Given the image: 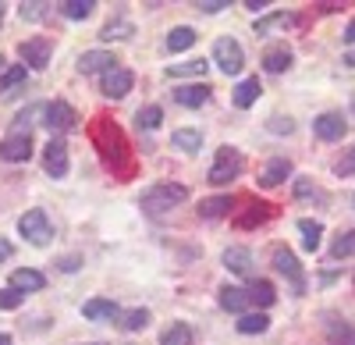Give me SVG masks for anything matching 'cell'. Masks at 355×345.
<instances>
[{"instance_id": "cell-22", "label": "cell", "mask_w": 355, "mask_h": 345, "mask_svg": "<svg viewBox=\"0 0 355 345\" xmlns=\"http://www.w3.org/2000/svg\"><path fill=\"white\" fill-rule=\"evenodd\" d=\"M291 68V50L281 43V47H270V50H263V71H270V75H281Z\"/></svg>"}, {"instance_id": "cell-21", "label": "cell", "mask_w": 355, "mask_h": 345, "mask_svg": "<svg viewBox=\"0 0 355 345\" xmlns=\"http://www.w3.org/2000/svg\"><path fill=\"white\" fill-rule=\"evenodd\" d=\"M259 93H263V85H259V78L256 75H249V78H242L239 85H234V107L239 110H245V107H252L256 100H259Z\"/></svg>"}, {"instance_id": "cell-23", "label": "cell", "mask_w": 355, "mask_h": 345, "mask_svg": "<svg viewBox=\"0 0 355 345\" xmlns=\"http://www.w3.org/2000/svg\"><path fill=\"white\" fill-rule=\"evenodd\" d=\"M227 210H231V196H210V199L199 203L202 221H220V217H227Z\"/></svg>"}, {"instance_id": "cell-36", "label": "cell", "mask_w": 355, "mask_h": 345, "mask_svg": "<svg viewBox=\"0 0 355 345\" xmlns=\"http://www.w3.org/2000/svg\"><path fill=\"white\" fill-rule=\"evenodd\" d=\"M150 321H153V317H150V310H142V306H139V310H128V313H125L121 328H125V331H142V328H150Z\"/></svg>"}, {"instance_id": "cell-7", "label": "cell", "mask_w": 355, "mask_h": 345, "mask_svg": "<svg viewBox=\"0 0 355 345\" xmlns=\"http://www.w3.org/2000/svg\"><path fill=\"white\" fill-rule=\"evenodd\" d=\"M43 125H46L50 132H71V128L78 125V114H75V107L64 103V100H50V103L43 107Z\"/></svg>"}, {"instance_id": "cell-20", "label": "cell", "mask_w": 355, "mask_h": 345, "mask_svg": "<svg viewBox=\"0 0 355 345\" xmlns=\"http://www.w3.org/2000/svg\"><path fill=\"white\" fill-rule=\"evenodd\" d=\"M11 289H18L21 296H25V292H43V289H46V278H43L40 271H33V267H18V271L11 274Z\"/></svg>"}, {"instance_id": "cell-28", "label": "cell", "mask_w": 355, "mask_h": 345, "mask_svg": "<svg viewBox=\"0 0 355 345\" xmlns=\"http://www.w3.org/2000/svg\"><path fill=\"white\" fill-rule=\"evenodd\" d=\"M192 43H196V28H189V25L171 28V36H167V50H171V53H182V50H189Z\"/></svg>"}, {"instance_id": "cell-30", "label": "cell", "mask_w": 355, "mask_h": 345, "mask_svg": "<svg viewBox=\"0 0 355 345\" xmlns=\"http://www.w3.org/2000/svg\"><path fill=\"white\" fill-rule=\"evenodd\" d=\"M206 68H210V65H206L202 57H196V61H182V65H167V75H171V78H185V75L199 78V75H202Z\"/></svg>"}, {"instance_id": "cell-15", "label": "cell", "mask_w": 355, "mask_h": 345, "mask_svg": "<svg viewBox=\"0 0 355 345\" xmlns=\"http://www.w3.org/2000/svg\"><path fill=\"white\" fill-rule=\"evenodd\" d=\"M291 25H295V15L291 11L263 15V18H256V36H277V33H288Z\"/></svg>"}, {"instance_id": "cell-52", "label": "cell", "mask_w": 355, "mask_h": 345, "mask_svg": "<svg viewBox=\"0 0 355 345\" xmlns=\"http://www.w3.org/2000/svg\"><path fill=\"white\" fill-rule=\"evenodd\" d=\"M93 345H96V342H93Z\"/></svg>"}, {"instance_id": "cell-9", "label": "cell", "mask_w": 355, "mask_h": 345, "mask_svg": "<svg viewBox=\"0 0 355 345\" xmlns=\"http://www.w3.org/2000/svg\"><path fill=\"white\" fill-rule=\"evenodd\" d=\"M43 167L50 178H64L68 175V146L61 135H53L46 146H43Z\"/></svg>"}, {"instance_id": "cell-39", "label": "cell", "mask_w": 355, "mask_h": 345, "mask_svg": "<svg viewBox=\"0 0 355 345\" xmlns=\"http://www.w3.org/2000/svg\"><path fill=\"white\" fill-rule=\"evenodd\" d=\"M334 171H338V178H348V175H355V146L334 164Z\"/></svg>"}, {"instance_id": "cell-43", "label": "cell", "mask_w": 355, "mask_h": 345, "mask_svg": "<svg viewBox=\"0 0 355 345\" xmlns=\"http://www.w3.org/2000/svg\"><path fill=\"white\" fill-rule=\"evenodd\" d=\"M295 196H320V192L313 189V182L302 178V182H295Z\"/></svg>"}, {"instance_id": "cell-40", "label": "cell", "mask_w": 355, "mask_h": 345, "mask_svg": "<svg viewBox=\"0 0 355 345\" xmlns=\"http://www.w3.org/2000/svg\"><path fill=\"white\" fill-rule=\"evenodd\" d=\"M46 8H50V4H21L18 15H21L25 22H40V18H46Z\"/></svg>"}, {"instance_id": "cell-35", "label": "cell", "mask_w": 355, "mask_h": 345, "mask_svg": "<svg viewBox=\"0 0 355 345\" xmlns=\"http://www.w3.org/2000/svg\"><path fill=\"white\" fill-rule=\"evenodd\" d=\"M132 33H135V25L121 18V22H110L103 33H100V40H103V43H114V40H128Z\"/></svg>"}, {"instance_id": "cell-46", "label": "cell", "mask_w": 355, "mask_h": 345, "mask_svg": "<svg viewBox=\"0 0 355 345\" xmlns=\"http://www.w3.org/2000/svg\"><path fill=\"white\" fill-rule=\"evenodd\" d=\"M61 271H78V256H64V260H61Z\"/></svg>"}, {"instance_id": "cell-42", "label": "cell", "mask_w": 355, "mask_h": 345, "mask_svg": "<svg viewBox=\"0 0 355 345\" xmlns=\"http://www.w3.org/2000/svg\"><path fill=\"white\" fill-rule=\"evenodd\" d=\"M202 15H217V11H224L227 8V0H199V4H196Z\"/></svg>"}, {"instance_id": "cell-4", "label": "cell", "mask_w": 355, "mask_h": 345, "mask_svg": "<svg viewBox=\"0 0 355 345\" xmlns=\"http://www.w3.org/2000/svg\"><path fill=\"white\" fill-rule=\"evenodd\" d=\"M270 264H274V271H277V274H284V278L291 281V292H295V296H302V292H306V274H302V264L295 260V253H291L288 246H274Z\"/></svg>"}, {"instance_id": "cell-24", "label": "cell", "mask_w": 355, "mask_h": 345, "mask_svg": "<svg viewBox=\"0 0 355 345\" xmlns=\"http://www.w3.org/2000/svg\"><path fill=\"white\" fill-rule=\"evenodd\" d=\"M249 299L259 306V313L266 310V306H274V299H277V292H274V281H266V278H256L252 285H249Z\"/></svg>"}, {"instance_id": "cell-51", "label": "cell", "mask_w": 355, "mask_h": 345, "mask_svg": "<svg viewBox=\"0 0 355 345\" xmlns=\"http://www.w3.org/2000/svg\"><path fill=\"white\" fill-rule=\"evenodd\" d=\"M0 22H4V4H0Z\"/></svg>"}, {"instance_id": "cell-13", "label": "cell", "mask_w": 355, "mask_h": 345, "mask_svg": "<svg viewBox=\"0 0 355 345\" xmlns=\"http://www.w3.org/2000/svg\"><path fill=\"white\" fill-rule=\"evenodd\" d=\"M110 68H117V57L110 50H85L78 57V71L82 75H96V71H110Z\"/></svg>"}, {"instance_id": "cell-10", "label": "cell", "mask_w": 355, "mask_h": 345, "mask_svg": "<svg viewBox=\"0 0 355 345\" xmlns=\"http://www.w3.org/2000/svg\"><path fill=\"white\" fill-rule=\"evenodd\" d=\"M100 85H103V96H110V100H125V96L132 93V85H135V75H132L128 68L117 65V68L103 71Z\"/></svg>"}, {"instance_id": "cell-41", "label": "cell", "mask_w": 355, "mask_h": 345, "mask_svg": "<svg viewBox=\"0 0 355 345\" xmlns=\"http://www.w3.org/2000/svg\"><path fill=\"white\" fill-rule=\"evenodd\" d=\"M266 128H270L274 135H281V132L288 135V132H295V121L291 118H270V125H266Z\"/></svg>"}, {"instance_id": "cell-3", "label": "cell", "mask_w": 355, "mask_h": 345, "mask_svg": "<svg viewBox=\"0 0 355 345\" xmlns=\"http://www.w3.org/2000/svg\"><path fill=\"white\" fill-rule=\"evenodd\" d=\"M242 175V153L234 150V146H220L217 157H214V167H210V175H206V182L210 185H227Z\"/></svg>"}, {"instance_id": "cell-45", "label": "cell", "mask_w": 355, "mask_h": 345, "mask_svg": "<svg viewBox=\"0 0 355 345\" xmlns=\"http://www.w3.org/2000/svg\"><path fill=\"white\" fill-rule=\"evenodd\" d=\"M245 8L249 11H263V8H270V0H245Z\"/></svg>"}, {"instance_id": "cell-49", "label": "cell", "mask_w": 355, "mask_h": 345, "mask_svg": "<svg viewBox=\"0 0 355 345\" xmlns=\"http://www.w3.org/2000/svg\"><path fill=\"white\" fill-rule=\"evenodd\" d=\"M0 345H11V335L8 331H0Z\"/></svg>"}, {"instance_id": "cell-14", "label": "cell", "mask_w": 355, "mask_h": 345, "mask_svg": "<svg viewBox=\"0 0 355 345\" xmlns=\"http://www.w3.org/2000/svg\"><path fill=\"white\" fill-rule=\"evenodd\" d=\"M220 260H224V267H227L231 274H239V278H249V274H252V253H249L245 246H227Z\"/></svg>"}, {"instance_id": "cell-31", "label": "cell", "mask_w": 355, "mask_h": 345, "mask_svg": "<svg viewBox=\"0 0 355 345\" xmlns=\"http://www.w3.org/2000/svg\"><path fill=\"white\" fill-rule=\"evenodd\" d=\"M160 345H192V328L189 324H171L160 335Z\"/></svg>"}, {"instance_id": "cell-16", "label": "cell", "mask_w": 355, "mask_h": 345, "mask_svg": "<svg viewBox=\"0 0 355 345\" xmlns=\"http://www.w3.org/2000/svg\"><path fill=\"white\" fill-rule=\"evenodd\" d=\"M220 306H224L227 313H239V317H245L249 306H252L249 289H239V285H224V289H220Z\"/></svg>"}, {"instance_id": "cell-5", "label": "cell", "mask_w": 355, "mask_h": 345, "mask_svg": "<svg viewBox=\"0 0 355 345\" xmlns=\"http://www.w3.org/2000/svg\"><path fill=\"white\" fill-rule=\"evenodd\" d=\"M18 232L25 242H33V246H50L53 239V228H50V217L43 210H28L18 217Z\"/></svg>"}, {"instance_id": "cell-29", "label": "cell", "mask_w": 355, "mask_h": 345, "mask_svg": "<svg viewBox=\"0 0 355 345\" xmlns=\"http://www.w3.org/2000/svg\"><path fill=\"white\" fill-rule=\"evenodd\" d=\"M327 338H331L334 345H355V328H348L345 321L327 317Z\"/></svg>"}, {"instance_id": "cell-1", "label": "cell", "mask_w": 355, "mask_h": 345, "mask_svg": "<svg viewBox=\"0 0 355 345\" xmlns=\"http://www.w3.org/2000/svg\"><path fill=\"white\" fill-rule=\"evenodd\" d=\"M93 142H96V150H100V157L114 167V171H125L128 164H125V139H121V132H117V125L114 121H107V118H100L96 121V128H93Z\"/></svg>"}, {"instance_id": "cell-12", "label": "cell", "mask_w": 355, "mask_h": 345, "mask_svg": "<svg viewBox=\"0 0 355 345\" xmlns=\"http://www.w3.org/2000/svg\"><path fill=\"white\" fill-rule=\"evenodd\" d=\"M313 132H316V139H323V142H338V139H345L348 121L341 118L338 110H323V114H316V118H313Z\"/></svg>"}, {"instance_id": "cell-44", "label": "cell", "mask_w": 355, "mask_h": 345, "mask_svg": "<svg viewBox=\"0 0 355 345\" xmlns=\"http://www.w3.org/2000/svg\"><path fill=\"white\" fill-rule=\"evenodd\" d=\"M11 253H15V246H11L8 239H0V264H4V260H11Z\"/></svg>"}, {"instance_id": "cell-38", "label": "cell", "mask_w": 355, "mask_h": 345, "mask_svg": "<svg viewBox=\"0 0 355 345\" xmlns=\"http://www.w3.org/2000/svg\"><path fill=\"white\" fill-rule=\"evenodd\" d=\"M21 303H25V296H21L18 289H11V285H8L4 292H0V310H18Z\"/></svg>"}, {"instance_id": "cell-34", "label": "cell", "mask_w": 355, "mask_h": 345, "mask_svg": "<svg viewBox=\"0 0 355 345\" xmlns=\"http://www.w3.org/2000/svg\"><path fill=\"white\" fill-rule=\"evenodd\" d=\"M135 121H139V128L153 132V128H160V121H164V110H160L157 103H150V107H142V110L135 114Z\"/></svg>"}, {"instance_id": "cell-8", "label": "cell", "mask_w": 355, "mask_h": 345, "mask_svg": "<svg viewBox=\"0 0 355 345\" xmlns=\"http://www.w3.org/2000/svg\"><path fill=\"white\" fill-rule=\"evenodd\" d=\"M18 53H21L25 68H33V71H43V68L50 65L53 43H50V40H43V36H33V40H25V43L18 47Z\"/></svg>"}, {"instance_id": "cell-32", "label": "cell", "mask_w": 355, "mask_h": 345, "mask_svg": "<svg viewBox=\"0 0 355 345\" xmlns=\"http://www.w3.org/2000/svg\"><path fill=\"white\" fill-rule=\"evenodd\" d=\"M28 78V68L25 65H11L4 75H0V93H11V90H18V85Z\"/></svg>"}, {"instance_id": "cell-25", "label": "cell", "mask_w": 355, "mask_h": 345, "mask_svg": "<svg viewBox=\"0 0 355 345\" xmlns=\"http://www.w3.org/2000/svg\"><path fill=\"white\" fill-rule=\"evenodd\" d=\"M171 142L178 150H185V153H199L202 150V132H196V128H174Z\"/></svg>"}, {"instance_id": "cell-33", "label": "cell", "mask_w": 355, "mask_h": 345, "mask_svg": "<svg viewBox=\"0 0 355 345\" xmlns=\"http://www.w3.org/2000/svg\"><path fill=\"white\" fill-rule=\"evenodd\" d=\"M266 328H270V317H266V313H245V317L239 321L242 335H263Z\"/></svg>"}, {"instance_id": "cell-2", "label": "cell", "mask_w": 355, "mask_h": 345, "mask_svg": "<svg viewBox=\"0 0 355 345\" xmlns=\"http://www.w3.org/2000/svg\"><path fill=\"white\" fill-rule=\"evenodd\" d=\"M189 199V189L178 185V182H160V185H150L142 196H139V207L150 210V214H164V210H174Z\"/></svg>"}, {"instance_id": "cell-47", "label": "cell", "mask_w": 355, "mask_h": 345, "mask_svg": "<svg viewBox=\"0 0 355 345\" xmlns=\"http://www.w3.org/2000/svg\"><path fill=\"white\" fill-rule=\"evenodd\" d=\"M345 43H348V47H355V18H352V22H348V28H345Z\"/></svg>"}, {"instance_id": "cell-19", "label": "cell", "mask_w": 355, "mask_h": 345, "mask_svg": "<svg viewBox=\"0 0 355 345\" xmlns=\"http://www.w3.org/2000/svg\"><path fill=\"white\" fill-rule=\"evenodd\" d=\"M82 317L85 321H117L121 317V306H117L114 299H89L82 306Z\"/></svg>"}, {"instance_id": "cell-50", "label": "cell", "mask_w": 355, "mask_h": 345, "mask_svg": "<svg viewBox=\"0 0 355 345\" xmlns=\"http://www.w3.org/2000/svg\"><path fill=\"white\" fill-rule=\"evenodd\" d=\"M4 71H8V68H4V57H0V75H4Z\"/></svg>"}, {"instance_id": "cell-26", "label": "cell", "mask_w": 355, "mask_h": 345, "mask_svg": "<svg viewBox=\"0 0 355 345\" xmlns=\"http://www.w3.org/2000/svg\"><path fill=\"white\" fill-rule=\"evenodd\" d=\"M299 232H302V249L316 253V249H320V235H323V224L313 221V217H302V221H299Z\"/></svg>"}, {"instance_id": "cell-37", "label": "cell", "mask_w": 355, "mask_h": 345, "mask_svg": "<svg viewBox=\"0 0 355 345\" xmlns=\"http://www.w3.org/2000/svg\"><path fill=\"white\" fill-rule=\"evenodd\" d=\"M331 256H334V260H345V256H355V232H345V235H338V239H334V246H331Z\"/></svg>"}, {"instance_id": "cell-48", "label": "cell", "mask_w": 355, "mask_h": 345, "mask_svg": "<svg viewBox=\"0 0 355 345\" xmlns=\"http://www.w3.org/2000/svg\"><path fill=\"white\" fill-rule=\"evenodd\" d=\"M341 65H348V68H355V47H352V50H348V53L341 57Z\"/></svg>"}, {"instance_id": "cell-27", "label": "cell", "mask_w": 355, "mask_h": 345, "mask_svg": "<svg viewBox=\"0 0 355 345\" xmlns=\"http://www.w3.org/2000/svg\"><path fill=\"white\" fill-rule=\"evenodd\" d=\"M93 8H96V0H64V4H57V11H61L64 18H71V22L89 18V15H93Z\"/></svg>"}, {"instance_id": "cell-6", "label": "cell", "mask_w": 355, "mask_h": 345, "mask_svg": "<svg viewBox=\"0 0 355 345\" xmlns=\"http://www.w3.org/2000/svg\"><path fill=\"white\" fill-rule=\"evenodd\" d=\"M214 65L224 71V75H239L242 65H245V53L239 47V40H231V36H220L214 43Z\"/></svg>"}, {"instance_id": "cell-17", "label": "cell", "mask_w": 355, "mask_h": 345, "mask_svg": "<svg viewBox=\"0 0 355 345\" xmlns=\"http://www.w3.org/2000/svg\"><path fill=\"white\" fill-rule=\"evenodd\" d=\"M210 85H206V82H192V85H178V90H174V103H182V107H202L206 100H210Z\"/></svg>"}, {"instance_id": "cell-18", "label": "cell", "mask_w": 355, "mask_h": 345, "mask_svg": "<svg viewBox=\"0 0 355 345\" xmlns=\"http://www.w3.org/2000/svg\"><path fill=\"white\" fill-rule=\"evenodd\" d=\"M288 175H291V160L288 157H274V160H266V167L259 171V185L263 189H277Z\"/></svg>"}, {"instance_id": "cell-11", "label": "cell", "mask_w": 355, "mask_h": 345, "mask_svg": "<svg viewBox=\"0 0 355 345\" xmlns=\"http://www.w3.org/2000/svg\"><path fill=\"white\" fill-rule=\"evenodd\" d=\"M28 157H33V132H11L4 142H0V160L21 164Z\"/></svg>"}]
</instances>
